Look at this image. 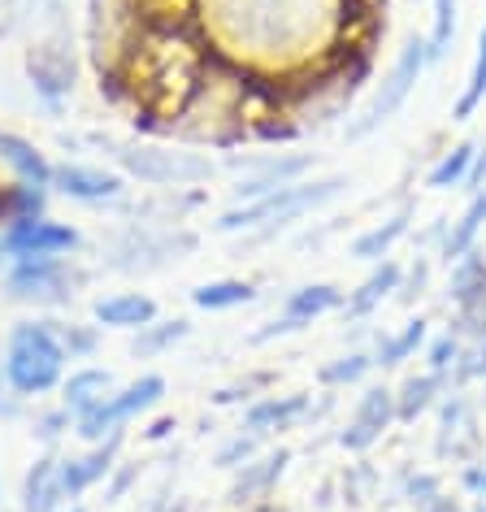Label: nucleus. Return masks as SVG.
I'll return each instance as SVG.
<instances>
[{"mask_svg":"<svg viewBox=\"0 0 486 512\" xmlns=\"http://www.w3.org/2000/svg\"><path fill=\"white\" fill-rule=\"evenodd\" d=\"M200 35L222 66L252 83L291 92L309 74L361 53L352 22L369 14L365 0H152Z\"/></svg>","mask_w":486,"mask_h":512,"instance_id":"f257e3e1","label":"nucleus"},{"mask_svg":"<svg viewBox=\"0 0 486 512\" xmlns=\"http://www.w3.org/2000/svg\"><path fill=\"white\" fill-rule=\"evenodd\" d=\"M348 187H352L348 174H317V178L309 174V178H300V183H287V187H278L261 200L226 209L213 222V230L217 235H252V243H270L274 235H283L287 226H296L300 217L335 204Z\"/></svg>","mask_w":486,"mask_h":512,"instance_id":"f03ea898","label":"nucleus"},{"mask_svg":"<svg viewBox=\"0 0 486 512\" xmlns=\"http://www.w3.org/2000/svg\"><path fill=\"white\" fill-rule=\"evenodd\" d=\"M152 22L148 0H87V61H92L100 96H118Z\"/></svg>","mask_w":486,"mask_h":512,"instance_id":"7ed1b4c3","label":"nucleus"},{"mask_svg":"<svg viewBox=\"0 0 486 512\" xmlns=\"http://www.w3.org/2000/svg\"><path fill=\"white\" fill-rule=\"evenodd\" d=\"M105 152L113 157L122 178L157 191L170 187H200L217 174V161L187 144H157V139H105Z\"/></svg>","mask_w":486,"mask_h":512,"instance_id":"20e7f679","label":"nucleus"},{"mask_svg":"<svg viewBox=\"0 0 486 512\" xmlns=\"http://www.w3.org/2000/svg\"><path fill=\"white\" fill-rule=\"evenodd\" d=\"M430 70V48H426V35H408L404 48L395 53V61L387 66L382 79H374V92L361 100V109H352L348 126H343V139L348 144H365L369 135H378L395 113L408 105V96L417 92L421 74Z\"/></svg>","mask_w":486,"mask_h":512,"instance_id":"39448f33","label":"nucleus"},{"mask_svg":"<svg viewBox=\"0 0 486 512\" xmlns=\"http://www.w3.org/2000/svg\"><path fill=\"white\" fill-rule=\"evenodd\" d=\"M200 248V235L187 226H148V222H131L100 248V265L126 278H144V274H161L170 265L187 261Z\"/></svg>","mask_w":486,"mask_h":512,"instance_id":"423d86ee","label":"nucleus"},{"mask_svg":"<svg viewBox=\"0 0 486 512\" xmlns=\"http://www.w3.org/2000/svg\"><path fill=\"white\" fill-rule=\"evenodd\" d=\"M5 382L14 387L22 400L31 395H48L66 382V352L57 343L53 322H18L5 339V356H0Z\"/></svg>","mask_w":486,"mask_h":512,"instance_id":"0eeeda50","label":"nucleus"},{"mask_svg":"<svg viewBox=\"0 0 486 512\" xmlns=\"http://www.w3.org/2000/svg\"><path fill=\"white\" fill-rule=\"evenodd\" d=\"M87 274L74 256H35V261H9L5 296L14 304H35V309H66V304L87 287Z\"/></svg>","mask_w":486,"mask_h":512,"instance_id":"6e6552de","label":"nucleus"},{"mask_svg":"<svg viewBox=\"0 0 486 512\" xmlns=\"http://www.w3.org/2000/svg\"><path fill=\"white\" fill-rule=\"evenodd\" d=\"M434 460H452V465H469V460L486 456V417L478 408L473 391H443L434 404V439H430Z\"/></svg>","mask_w":486,"mask_h":512,"instance_id":"1a4fd4ad","label":"nucleus"},{"mask_svg":"<svg viewBox=\"0 0 486 512\" xmlns=\"http://www.w3.org/2000/svg\"><path fill=\"white\" fill-rule=\"evenodd\" d=\"M161 400H165V378L161 374H139L135 382H126V387L113 391L105 404H96V408H87L83 417H74V434L87 439V443H100V439H109V434L126 430L135 417L152 413Z\"/></svg>","mask_w":486,"mask_h":512,"instance_id":"9d476101","label":"nucleus"},{"mask_svg":"<svg viewBox=\"0 0 486 512\" xmlns=\"http://www.w3.org/2000/svg\"><path fill=\"white\" fill-rule=\"evenodd\" d=\"M230 165L239 174V183L230 187V200L235 204H248V200H261L270 191L287 187V183H300V178L313 174V152H261V157L243 161V157H230Z\"/></svg>","mask_w":486,"mask_h":512,"instance_id":"9b49d317","label":"nucleus"},{"mask_svg":"<svg viewBox=\"0 0 486 512\" xmlns=\"http://www.w3.org/2000/svg\"><path fill=\"white\" fill-rule=\"evenodd\" d=\"M391 426H400V421H395V387H387V382H369V387L356 395V404H352L348 421L339 426L335 443L352 456H365L374 443H382V434Z\"/></svg>","mask_w":486,"mask_h":512,"instance_id":"f8f14e48","label":"nucleus"},{"mask_svg":"<svg viewBox=\"0 0 486 512\" xmlns=\"http://www.w3.org/2000/svg\"><path fill=\"white\" fill-rule=\"evenodd\" d=\"M74 70H79L74 66V48H70V35L61 27L27 48V79L48 109H57L61 100L74 92Z\"/></svg>","mask_w":486,"mask_h":512,"instance_id":"ddd939ff","label":"nucleus"},{"mask_svg":"<svg viewBox=\"0 0 486 512\" xmlns=\"http://www.w3.org/2000/svg\"><path fill=\"white\" fill-rule=\"evenodd\" d=\"M291 460L296 452L291 447H261L248 465H239L230 473V486H226V504L230 508H257V504H270L278 482L287 478Z\"/></svg>","mask_w":486,"mask_h":512,"instance_id":"4468645a","label":"nucleus"},{"mask_svg":"<svg viewBox=\"0 0 486 512\" xmlns=\"http://www.w3.org/2000/svg\"><path fill=\"white\" fill-rule=\"evenodd\" d=\"M0 248H5L9 261H35V256H70L83 248V235L70 222H57V217H31V222H18L0 235Z\"/></svg>","mask_w":486,"mask_h":512,"instance_id":"2eb2a0df","label":"nucleus"},{"mask_svg":"<svg viewBox=\"0 0 486 512\" xmlns=\"http://www.w3.org/2000/svg\"><path fill=\"white\" fill-rule=\"evenodd\" d=\"M57 196H66L74 204H122L126 196V178L100 165H83V161H61L53 165V187Z\"/></svg>","mask_w":486,"mask_h":512,"instance_id":"dca6fc26","label":"nucleus"},{"mask_svg":"<svg viewBox=\"0 0 486 512\" xmlns=\"http://www.w3.org/2000/svg\"><path fill=\"white\" fill-rule=\"evenodd\" d=\"M309 408H313V391H291V395H261V400L243 404V426L239 430H252L261 439L270 434H287V430H300L309 421Z\"/></svg>","mask_w":486,"mask_h":512,"instance_id":"f3484780","label":"nucleus"},{"mask_svg":"<svg viewBox=\"0 0 486 512\" xmlns=\"http://www.w3.org/2000/svg\"><path fill=\"white\" fill-rule=\"evenodd\" d=\"M122 439H126V430L92 443L83 456H61V491H66L70 504H74V499H83L96 482L109 478L113 465H118V456H122Z\"/></svg>","mask_w":486,"mask_h":512,"instance_id":"a211bd4d","label":"nucleus"},{"mask_svg":"<svg viewBox=\"0 0 486 512\" xmlns=\"http://www.w3.org/2000/svg\"><path fill=\"white\" fill-rule=\"evenodd\" d=\"M400 278H404V261H395V256H387V261H378V265H369V274L356 283L348 296H343V326L348 322H369L382 304L395 300V291H400Z\"/></svg>","mask_w":486,"mask_h":512,"instance_id":"6ab92c4d","label":"nucleus"},{"mask_svg":"<svg viewBox=\"0 0 486 512\" xmlns=\"http://www.w3.org/2000/svg\"><path fill=\"white\" fill-rule=\"evenodd\" d=\"M413 217H417V200H404L400 209L387 213L382 222L365 226L361 235L348 243V256H352V261H361V265L387 261V256L395 252V243H404L408 235H413Z\"/></svg>","mask_w":486,"mask_h":512,"instance_id":"aec40b11","label":"nucleus"},{"mask_svg":"<svg viewBox=\"0 0 486 512\" xmlns=\"http://www.w3.org/2000/svg\"><path fill=\"white\" fill-rule=\"evenodd\" d=\"M157 317H161V309L148 291H113V296L92 300V322L105 326V330H126V335H135V330H144L148 322H157Z\"/></svg>","mask_w":486,"mask_h":512,"instance_id":"412c9836","label":"nucleus"},{"mask_svg":"<svg viewBox=\"0 0 486 512\" xmlns=\"http://www.w3.org/2000/svg\"><path fill=\"white\" fill-rule=\"evenodd\" d=\"M426 339H430V317H426V313L408 317L400 330H374V339H369V356H374V369H382V374L400 369L404 361H413V356L426 348Z\"/></svg>","mask_w":486,"mask_h":512,"instance_id":"4be33fe9","label":"nucleus"},{"mask_svg":"<svg viewBox=\"0 0 486 512\" xmlns=\"http://www.w3.org/2000/svg\"><path fill=\"white\" fill-rule=\"evenodd\" d=\"M343 296H348V291H343L339 283H326V278H317V283L291 287L287 296H283V304H278V313L291 317L300 330H309L313 322H322V317L339 313L343 309Z\"/></svg>","mask_w":486,"mask_h":512,"instance_id":"5701e85b","label":"nucleus"},{"mask_svg":"<svg viewBox=\"0 0 486 512\" xmlns=\"http://www.w3.org/2000/svg\"><path fill=\"white\" fill-rule=\"evenodd\" d=\"M22 512H61V504H70L61 491V456L44 452L31 460L27 478H22Z\"/></svg>","mask_w":486,"mask_h":512,"instance_id":"b1692460","label":"nucleus"},{"mask_svg":"<svg viewBox=\"0 0 486 512\" xmlns=\"http://www.w3.org/2000/svg\"><path fill=\"white\" fill-rule=\"evenodd\" d=\"M447 391V378L443 374H430V369H413L395 382V421L400 426H413L417 417L434 413V404L443 400Z\"/></svg>","mask_w":486,"mask_h":512,"instance_id":"393cba45","label":"nucleus"},{"mask_svg":"<svg viewBox=\"0 0 486 512\" xmlns=\"http://www.w3.org/2000/svg\"><path fill=\"white\" fill-rule=\"evenodd\" d=\"M0 165L27 187H53V161L44 157L31 139H22L14 131H0Z\"/></svg>","mask_w":486,"mask_h":512,"instance_id":"a878e982","label":"nucleus"},{"mask_svg":"<svg viewBox=\"0 0 486 512\" xmlns=\"http://www.w3.org/2000/svg\"><path fill=\"white\" fill-rule=\"evenodd\" d=\"M482 230H486V191H478V196H465V209L452 217L447 239H443V248H439L434 261H443V265L460 261V256L473 252L482 243Z\"/></svg>","mask_w":486,"mask_h":512,"instance_id":"bb28decb","label":"nucleus"},{"mask_svg":"<svg viewBox=\"0 0 486 512\" xmlns=\"http://www.w3.org/2000/svg\"><path fill=\"white\" fill-rule=\"evenodd\" d=\"M113 391H118V378H113V369L83 365V369H74V374L61 382V404H66L74 417H83L87 408L105 404Z\"/></svg>","mask_w":486,"mask_h":512,"instance_id":"cd10ccee","label":"nucleus"},{"mask_svg":"<svg viewBox=\"0 0 486 512\" xmlns=\"http://www.w3.org/2000/svg\"><path fill=\"white\" fill-rule=\"evenodd\" d=\"M183 339H191L187 317H157V322H148L144 330H135L131 343H126V352H131L135 361H157V356L174 352Z\"/></svg>","mask_w":486,"mask_h":512,"instance_id":"c85d7f7f","label":"nucleus"},{"mask_svg":"<svg viewBox=\"0 0 486 512\" xmlns=\"http://www.w3.org/2000/svg\"><path fill=\"white\" fill-rule=\"evenodd\" d=\"M473 152H478V135H469V139H456L452 148H443L439 157H434V165L426 170V183L430 191H460L465 187V174H469V165H473Z\"/></svg>","mask_w":486,"mask_h":512,"instance_id":"c756f323","label":"nucleus"},{"mask_svg":"<svg viewBox=\"0 0 486 512\" xmlns=\"http://www.w3.org/2000/svg\"><path fill=\"white\" fill-rule=\"evenodd\" d=\"M252 300H257V283H248V278H209V283L191 287V304L204 313H230Z\"/></svg>","mask_w":486,"mask_h":512,"instance_id":"7c9ffc66","label":"nucleus"},{"mask_svg":"<svg viewBox=\"0 0 486 512\" xmlns=\"http://www.w3.org/2000/svg\"><path fill=\"white\" fill-rule=\"evenodd\" d=\"M482 105H486V18L478 27V44H473V61H469L465 87H460V96L452 100V122H469Z\"/></svg>","mask_w":486,"mask_h":512,"instance_id":"2f4dec72","label":"nucleus"},{"mask_svg":"<svg viewBox=\"0 0 486 512\" xmlns=\"http://www.w3.org/2000/svg\"><path fill=\"white\" fill-rule=\"evenodd\" d=\"M374 374V356L369 348H348L339 356H330V361L317 365V382H322L326 391H343V387H356V382H365Z\"/></svg>","mask_w":486,"mask_h":512,"instance_id":"473e14b6","label":"nucleus"},{"mask_svg":"<svg viewBox=\"0 0 486 512\" xmlns=\"http://www.w3.org/2000/svg\"><path fill=\"white\" fill-rule=\"evenodd\" d=\"M478 291H486V248L478 243L473 252H465L460 261L447 265V309L460 300H469V296H478Z\"/></svg>","mask_w":486,"mask_h":512,"instance_id":"72a5a7b5","label":"nucleus"},{"mask_svg":"<svg viewBox=\"0 0 486 512\" xmlns=\"http://www.w3.org/2000/svg\"><path fill=\"white\" fill-rule=\"evenodd\" d=\"M44 187H27V183H0V235L18 222H31V217H44Z\"/></svg>","mask_w":486,"mask_h":512,"instance_id":"f704fd0d","label":"nucleus"},{"mask_svg":"<svg viewBox=\"0 0 486 512\" xmlns=\"http://www.w3.org/2000/svg\"><path fill=\"white\" fill-rule=\"evenodd\" d=\"M439 491H447V478L439 469H426V465H404V469H395V499L400 504H408V508H421L426 499H434Z\"/></svg>","mask_w":486,"mask_h":512,"instance_id":"c9c22d12","label":"nucleus"},{"mask_svg":"<svg viewBox=\"0 0 486 512\" xmlns=\"http://www.w3.org/2000/svg\"><path fill=\"white\" fill-rule=\"evenodd\" d=\"M430 31H426V48H430V66L452 57L456 48V27H460V0H430Z\"/></svg>","mask_w":486,"mask_h":512,"instance_id":"e433bc0d","label":"nucleus"},{"mask_svg":"<svg viewBox=\"0 0 486 512\" xmlns=\"http://www.w3.org/2000/svg\"><path fill=\"white\" fill-rule=\"evenodd\" d=\"M335 486H339V504L361 508V504H369V499L382 495V473L374 469V460H356V465L339 469Z\"/></svg>","mask_w":486,"mask_h":512,"instance_id":"4c0bfd02","label":"nucleus"},{"mask_svg":"<svg viewBox=\"0 0 486 512\" xmlns=\"http://www.w3.org/2000/svg\"><path fill=\"white\" fill-rule=\"evenodd\" d=\"M486 378V339H465L447 369V391H473Z\"/></svg>","mask_w":486,"mask_h":512,"instance_id":"58836bf2","label":"nucleus"},{"mask_svg":"<svg viewBox=\"0 0 486 512\" xmlns=\"http://www.w3.org/2000/svg\"><path fill=\"white\" fill-rule=\"evenodd\" d=\"M430 278H434V256L426 252H413V261L404 265V278H400V291H395V304L400 309H417L430 291Z\"/></svg>","mask_w":486,"mask_h":512,"instance_id":"ea45409f","label":"nucleus"},{"mask_svg":"<svg viewBox=\"0 0 486 512\" xmlns=\"http://www.w3.org/2000/svg\"><path fill=\"white\" fill-rule=\"evenodd\" d=\"M57 330V343L61 352H66V361H92V356L100 352V326L92 322H53Z\"/></svg>","mask_w":486,"mask_h":512,"instance_id":"a19ab883","label":"nucleus"},{"mask_svg":"<svg viewBox=\"0 0 486 512\" xmlns=\"http://www.w3.org/2000/svg\"><path fill=\"white\" fill-rule=\"evenodd\" d=\"M447 330H456L460 339H486V291L452 304V322H447Z\"/></svg>","mask_w":486,"mask_h":512,"instance_id":"79ce46f5","label":"nucleus"},{"mask_svg":"<svg viewBox=\"0 0 486 512\" xmlns=\"http://www.w3.org/2000/svg\"><path fill=\"white\" fill-rule=\"evenodd\" d=\"M261 443H265L261 434H252V430H235V434H230V439L213 452V465H217V469H226V473H235L239 465H248V460L261 452Z\"/></svg>","mask_w":486,"mask_h":512,"instance_id":"37998d69","label":"nucleus"},{"mask_svg":"<svg viewBox=\"0 0 486 512\" xmlns=\"http://www.w3.org/2000/svg\"><path fill=\"white\" fill-rule=\"evenodd\" d=\"M274 378L278 374H248V378H239V382H230V387H222V391H213V404L217 408H230V404H252V400H261V395H270V387H274Z\"/></svg>","mask_w":486,"mask_h":512,"instance_id":"c03bdc74","label":"nucleus"},{"mask_svg":"<svg viewBox=\"0 0 486 512\" xmlns=\"http://www.w3.org/2000/svg\"><path fill=\"white\" fill-rule=\"evenodd\" d=\"M460 343H465V339H460L456 330H443V335H430V339H426L421 356H426V369H430V374H443V378H447V369H452Z\"/></svg>","mask_w":486,"mask_h":512,"instance_id":"a18cd8bd","label":"nucleus"},{"mask_svg":"<svg viewBox=\"0 0 486 512\" xmlns=\"http://www.w3.org/2000/svg\"><path fill=\"white\" fill-rule=\"evenodd\" d=\"M31 434L40 439L44 447H53L61 434H74V413L66 404H57V408H48V413H35V421H31Z\"/></svg>","mask_w":486,"mask_h":512,"instance_id":"49530a36","label":"nucleus"},{"mask_svg":"<svg viewBox=\"0 0 486 512\" xmlns=\"http://www.w3.org/2000/svg\"><path fill=\"white\" fill-rule=\"evenodd\" d=\"M135 482H139V460H118L109 473V482H105V504H118Z\"/></svg>","mask_w":486,"mask_h":512,"instance_id":"de8ad7c7","label":"nucleus"},{"mask_svg":"<svg viewBox=\"0 0 486 512\" xmlns=\"http://www.w3.org/2000/svg\"><path fill=\"white\" fill-rule=\"evenodd\" d=\"M456 482H460V491H465L469 499H486V456L482 460H469V465H460Z\"/></svg>","mask_w":486,"mask_h":512,"instance_id":"09e8293b","label":"nucleus"},{"mask_svg":"<svg viewBox=\"0 0 486 512\" xmlns=\"http://www.w3.org/2000/svg\"><path fill=\"white\" fill-rule=\"evenodd\" d=\"M465 196H478V191H486V139H478V152H473V165L465 174Z\"/></svg>","mask_w":486,"mask_h":512,"instance_id":"8fccbe9b","label":"nucleus"},{"mask_svg":"<svg viewBox=\"0 0 486 512\" xmlns=\"http://www.w3.org/2000/svg\"><path fill=\"white\" fill-rule=\"evenodd\" d=\"M18 413H22V395H18L14 387H9V382H5V369H0V417L14 421Z\"/></svg>","mask_w":486,"mask_h":512,"instance_id":"3c124183","label":"nucleus"},{"mask_svg":"<svg viewBox=\"0 0 486 512\" xmlns=\"http://www.w3.org/2000/svg\"><path fill=\"white\" fill-rule=\"evenodd\" d=\"M417 512H469V504H465V499H456L452 491H439L434 499H426Z\"/></svg>","mask_w":486,"mask_h":512,"instance_id":"603ef678","label":"nucleus"},{"mask_svg":"<svg viewBox=\"0 0 486 512\" xmlns=\"http://www.w3.org/2000/svg\"><path fill=\"white\" fill-rule=\"evenodd\" d=\"M31 0H0V35L14 31V22L22 18V9H27Z\"/></svg>","mask_w":486,"mask_h":512,"instance_id":"864d4df0","label":"nucleus"},{"mask_svg":"<svg viewBox=\"0 0 486 512\" xmlns=\"http://www.w3.org/2000/svg\"><path fill=\"white\" fill-rule=\"evenodd\" d=\"M165 434H174V421H170V417H165V421H152V430H144V439L157 443V439H165Z\"/></svg>","mask_w":486,"mask_h":512,"instance_id":"5fc2aeb1","label":"nucleus"},{"mask_svg":"<svg viewBox=\"0 0 486 512\" xmlns=\"http://www.w3.org/2000/svg\"><path fill=\"white\" fill-rule=\"evenodd\" d=\"M478 408H482V417H486V378L478 382Z\"/></svg>","mask_w":486,"mask_h":512,"instance_id":"6e6d98bb","label":"nucleus"},{"mask_svg":"<svg viewBox=\"0 0 486 512\" xmlns=\"http://www.w3.org/2000/svg\"><path fill=\"white\" fill-rule=\"evenodd\" d=\"M469 512H486V499H473V504H469Z\"/></svg>","mask_w":486,"mask_h":512,"instance_id":"4d7b16f0","label":"nucleus"},{"mask_svg":"<svg viewBox=\"0 0 486 512\" xmlns=\"http://www.w3.org/2000/svg\"><path fill=\"white\" fill-rule=\"evenodd\" d=\"M5 265H9V256H5V248H0V274H5Z\"/></svg>","mask_w":486,"mask_h":512,"instance_id":"13d9d810","label":"nucleus"},{"mask_svg":"<svg viewBox=\"0 0 486 512\" xmlns=\"http://www.w3.org/2000/svg\"><path fill=\"white\" fill-rule=\"evenodd\" d=\"M66 512H87V508H83V504H79V499H74V504H70V508H66Z\"/></svg>","mask_w":486,"mask_h":512,"instance_id":"bf43d9fd","label":"nucleus"}]
</instances>
